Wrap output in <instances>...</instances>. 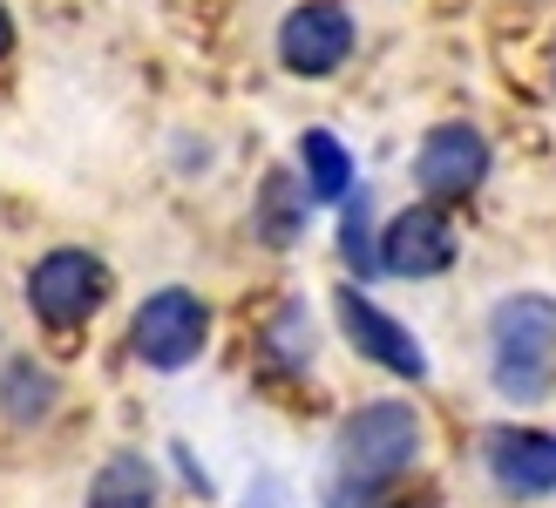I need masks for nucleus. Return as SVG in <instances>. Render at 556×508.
<instances>
[{"mask_svg":"<svg viewBox=\"0 0 556 508\" xmlns=\"http://www.w3.org/2000/svg\"><path fill=\"white\" fill-rule=\"evenodd\" d=\"M495 339V386L509 401H536L549 386V359H556V299L543 292H516L489 313Z\"/></svg>","mask_w":556,"mask_h":508,"instance_id":"nucleus-2","label":"nucleus"},{"mask_svg":"<svg viewBox=\"0 0 556 508\" xmlns=\"http://www.w3.org/2000/svg\"><path fill=\"white\" fill-rule=\"evenodd\" d=\"M482 177H489V143L476 123H441L414 150V190L421 196H468Z\"/></svg>","mask_w":556,"mask_h":508,"instance_id":"nucleus-9","label":"nucleus"},{"mask_svg":"<svg viewBox=\"0 0 556 508\" xmlns=\"http://www.w3.org/2000/svg\"><path fill=\"white\" fill-rule=\"evenodd\" d=\"M54 373L48 366H35V359H8V373H0V414L14 420V428H35V420H48V407H54Z\"/></svg>","mask_w":556,"mask_h":508,"instance_id":"nucleus-12","label":"nucleus"},{"mask_svg":"<svg viewBox=\"0 0 556 508\" xmlns=\"http://www.w3.org/2000/svg\"><path fill=\"white\" fill-rule=\"evenodd\" d=\"M299 169H305V196H313V204H346L353 196V156L332 129L299 136Z\"/></svg>","mask_w":556,"mask_h":508,"instance_id":"nucleus-10","label":"nucleus"},{"mask_svg":"<svg viewBox=\"0 0 556 508\" xmlns=\"http://www.w3.org/2000/svg\"><path fill=\"white\" fill-rule=\"evenodd\" d=\"M211 339V305L190 292V285H163L136 305L129 319V353L150 366V373H184V366H198Z\"/></svg>","mask_w":556,"mask_h":508,"instance_id":"nucleus-3","label":"nucleus"},{"mask_svg":"<svg viewBox=\"0 0 556 508\" xmlns=\"http://www.w3.org/2000/svg\"><path fill=\"white\" fill-rule=\"evenodd\" d=\"M367 190H359V196H346V231H340V244H346V265H359V278H367V271H380V238L367 231Z\"/></svg>","mask_w":556,"mask_h":508,"instance_id":"nucleus-14","label":"nucleus"},{"mask_svg":"<svg viewBox=\"0 0 556 508\" xmlns=\"http://www.w3.org/2000/svg\"><path fill=\"white\" fill-rule=\"evenodd\" d=\"M482 468L509 501H543L556 495V434L543 428H495L482 441Z\"/></svg>","mask_w":556,"mask_h":508,"instance_id":"nucleus-8","label":"nucleus"},{"mask_svg":"<svg viewBox=\"0 0 556 508\" xmlns=\"http://www.w3.org/2000/svg\"><path fill=\"white\" fill-rule=\"evenodd\" d=\"M332 305H340V332L353 339V353L359 359H374L387 366L394 380H428V353H421V339H414L387 305H374L359 285H340L332 292Z\"/></svg>","mask_w":556,"mask_h":508,"instance_id":"nucleus-5","label":"nucleus"},{"mask_svg":"<svg viewBox=\"0 0 556 508\" xmlns=\"http://www.w3.org/2000/svg\"><path fill=\"white\" fill-rule=\"evenodd\" d=\"M89 508H156V468L143 455H109L89 482Z\"/></svg>","mask_w":556,"mask_h":508,"instance_id":"nucleus-11","label":"nucleus"},{"mask_svg":"<svg viewBox=\"0 0 556 508\" xmlns=\"http://www.w3.org/2000/svg\"><path fill=\"white\" fill-rule=\"evenodd\" d=\"M8 48H14V14L0 8V54H8Z\"/></svg>","mask_w":556,"mask_h":508,"instance_id":"nucleus-16","label":"nucleus"},{"mask_svg":"<svg viewBox=\"0 0 556 508\" xmlns=\"http://www.w3.org/2000/svg\"><path fill=\"white\" fill-rule=\"evenodd\" d=\"M346 54H353V14L340 0H305V8H292L278 21V62L305 81L346 68Z\"/></svg>","mask_w":556,"mask_h":508,"instance_id":"nucleus-6","label":"nucleus"},{"mask_svg":"<svg viewBox=\"0 0 556 508\" xmlns=\"http://www.w3.org/2000/svg\"><path fill=\"white\" fill-rule=\"evenodd\" d=\"M271 353H278V366H313V326H305V305H286V313H278Z\"/></svg>","mask_w":556,"mask_h":508,"instance_id":"nucleus-15","label":"nucleus"},{"mask_svg":"<svg viewBox=\"0 0 556 508\" xmlns=\"http://www.w3.org/2000/svg\"><path fill=\"white\" fill-rule=\"evenodd\" d=\"M305 204H313V196L292 183V169H271V177H265V204H258V238L265 244H292L299 224H305Z\"/></svg>","mask_w":556,"mask_h":508,"instance_id":"nucleus-13","label":"nucleus"},{"mask_svg":"<svg viewBox=\"0 0 556 508\" xmlns=\"http://www.w3.org/2000/svg\"><path fill=\"white\" fill-rule=\"evenodd\" d=\"M421 455V420H414L407 401H367L346 414V428L332 434V508H367L387 482H401Z\"/></svg>","mask_w":556,"mask_h":508,"instance_id":"nucleus-1","label":"nucleus"},{"mask_svg":"<svg viewBox=\"0 0 556 508\" xmlns=\"http://www.w3.org/2000/svg\"><path fill=\"white\" fill-rule=\"evenodd\" d=\"M455 265V224L441 204H414L380 231V271L387 278H441Z\"/></svg>","mask_w":556,"mask_h":508,"instance_id":"nucleus-7","label":"nucleus"},{"mask_svg":"<svg viewBox=\"0 0 556 508\" xmlns=\"http://www.w3.org/2000/svg\"><path fill=\"white\" fill-rule=\"evenodd\" d=\"M102 299H109V271H102V258L89 244H62L27 271V305H35V319L54 326V332L96 319Z\"/></svg>","mask_w":556,"mask_h":508,"instance_id":"nucleus-4","label":"nucleus"}]
</instances>
